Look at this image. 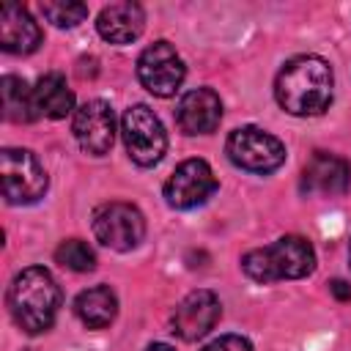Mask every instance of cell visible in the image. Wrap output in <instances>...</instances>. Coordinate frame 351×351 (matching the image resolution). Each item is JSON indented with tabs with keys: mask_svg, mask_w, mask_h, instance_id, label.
Instances as JSON below:
<instances>
[{
	"mask_svg": "<svg viewBox=\"0 0 351 351\" xmlns=\"http://www.w3.org/2000/svg\"><path fill=\"white\" fill-rule=\"evenodd\" d=\"M348 258H351V244H348Z\"/></svg>",
	"mask_w": 351,
	"mask_h": 351,
	"instance_id": "24",
	"label": "cell"
},
{
	"mask_svg": "<svg viewBox=\"0 0 351 351\" xmlns=\"http://www.w3.org/2000/svg\"><path fill=\"white\" fill-rule=\"evenodd\" d=\"M71 132L90 156H104L115 143V112L104 99H90L74 110Z\"/></svg>",
	"mask_w": 351,
	"mask_h": 351,
	"instance_id": "10",
	"label": "cell"
},
{
	"mask_svg": "<svg viewBox=\"0 0 351 351\" xmlns=\"http://www.w3.org/2000/svg\"><path fill=\"white\" fill-rule=\"evenodd\" d=\"M200 351H252V343L241 335H222V337L211 340L208 346H203Z\"/></svg>",
	"mask_w": 351,
	"mask_h": 351,
	"instance_id": "21",
	"label": "cell"
},
{
	"mask_svg": "<svg viewBox=\"0 0 351 351\" xmlns=\"http://www.w3.org/2000/svg\"><path fill=\"white\" fill-rule=\"evenodd\" d=\"M241 269L255 282L299 280L315 269V250L304 236H280L269 247L250 250L241 258Z\"/></svg>",
	"mask_w": 351,
	"mask_h": 351,
	"instance_id": "3",
	"label": "cell"
},
{
	"mask_svg": "<svg viewBox=\"0 0 351 351\" xmlns=\"http://www.w3.org/2000/svg\"><path fill=\"white\" fill-rule=\"evenodd\" d=\"M41 44V27L27 14V8L16 3H5L0 8V47L11 55H30Z\"/></svg>",
	"mask_w": 351,
	"mask_h": 351,
	"instance_id": "14",
	"label": "cell"
},
{
	"mask_svg": "<svg viewBox=\"0 0 351 351\" xmlns=\"http://www.w3.org/2000/svg\"><path fill=\"white\" fill-rule=\"evenodd\" d=\"M184 77H186V66H184L181 55L176 52V47L170 41H154L137 58V80H140V85L148 93L159 96V99L173 96L181 88Z\"/></svg>",
	"mask_w": 351,
	"mask_h": 351,
	"instance_id": "8",
	"label": "cell"
},
{
	"mask_svg": "<svg viewBox=\"0 0 351 351\" xmlns=\"http://www.w3.org/2000/svg\"><path fill=\"white\" fill-rule=\"evenodd\" d=\"M143 27H145V11L140 3H132V0L104 5L96 19L99 36L110 44H132L143 33Z\"/></svg>",
	"mask_w": 351,
	"mask_h": 351,
	"instance_id": "15",
	"label": "cell"
},
{
	"mask_svg": "<svg viewBox=\"0 0 351 351\" xmlns=\"http://www.w3.org/2000/svg\"><path fill=\"white\" fill-rule=\"evenodd\" d=\"M145 351H176L173 346H167V343H151Z\"/></svg>",
	"mask_w": 351,
	"mask_h": 351,
	"instance_id": "23",
	"label": "cell"
},
{
	"mask_svg": "<svg viewBox=\"0 0 351 351\" xmlns=\"http://www.w3.org/2000/svg\"><path fill=\"white\" fill-rule=\"evenodd\" d=\"M332 88H335L332 66L318 55L291 58L274 80L277 104L299 118L321 115L332 104Z\"/></svg>",
	"mask_w": 351,
	"mask_h": 351,
	"instance_id": "1",
	"label": "cell"
},
{
	"mask_svg": "<svg viewBox=\"0 0 351 351\" xmlns=\"http://www.w3.org/2000/svg\"><path fill=\"white\" fill-rule=\"evenodd\" d=\"M219 315H222V304L214 291H206V288L192 291L178 302V307L173 313V321H170L173 335H178L186 343L200 340L217 326Z\"/></svg>",
	"mask_w": 351,
	"mask_h": 351,
	"instance_id": "11",
	"label": "cell"
},
{
	"mask_svg": "<svg viewBox=\"0 0 351 351\" xmlns=\"http://www.w3.org/2000/svg\"><path fill=\"white\" fill-rule=\"evenodd\" d=\"M217 192L214 170L206 159H184L165 181V200L173 208H195Z\"/></svg>",
	"mask_w": 351,
	"mask_h": 351,
	"instance_id": "9",
	"label": "cell"
},
{
	"mask_svg": "<svg viewBox=\"0 0 351 351\" xmlns=\"http://www.w3.org/2000/svg\"><path fill=\"white\" fill-rule=\"evenodd\" d=\"M33 107L38 118L60 121L69 112H74V90L69 88L66 77L58 71L44 74L33 88Z\"/></svg>",
	"mask_w": 351,
	"mask_h": 351,
	"instance_id": "16",
	"label": "cell"
},
{
	"mask_svg": "<svg viewBox=\"0 0 351 351\" xmlns=\"http://www.w3.org/2000/svg\"><path fill=\"white\" fill-rule=\"evenodd\" d=\"M74 313L88 329H104L118 315V296L110 285H93L74 299Z\"/></svg>",
	"mask_w": 351,
	"mask_h": 351,
	"instance_id": "17",
	"label": "cell"
},
{
	"mask_svg": "<svg viewBox=\"0 0 351 351\" xmlns=\"http://www.w3.org/2000/svg\"><path fill=\"white\" fill-rule=\"evenodd\" d=\"M41 14L55 27H74L88 16V5L74 0H52V3H41Z\"/></svg>",
	"mask_w": 351,
	"mask_h": 351,
	"instance_id": "20",
	"label": "cell"
},
{
	"mask_svg": "<svg viewBox=\"0 0 351 351\" xmlns=\"http://www.w3.org/2000/svg\"><path fill=\"white\" fill-rule=\"evenodd\" d=\"M0 181L3 197L11 206H27L44 197L49 178L38 156L27 148H3L0 154Z\"/></svg>",
	"mask_w": 351,
	"mask_h": 351,
	"instance_id": "5",
	"label": "cell"
},
{
	"mask_svg": "<svg viewBox=\"0 0 351 351\" xmlns=\"http://www.w3.org/2000/svg\"><path fill=\"white\" fill-rule=\"evenodd\" d=\"M176 121L184 134H211L222 121V101L211 88L186 90L176 107Z\"/></svg>",
	"mask_w": 351,
	"mask_h": 351,
	"instance_id": "13",
	"label": "cell"
},
{
	"mask_svg": "<svg viewBox=\"0 0 351 351\" xmlns=\"http://www.w3.org/2000/svg\"><path fill=\"white\" fill-rule=\"evenodd\" d=\"M121 134L132 162H137L140 167H154L167 154V132L162 121L154 115V110L145 104H132L123 112Z\"/></svg>",
	"mask_w": 351,
	"mask_h": 351,
	"instance_id": "6",
	"label": "cell"
},
{
	"mask_svg": "<svg viewBox=\"0 0 351 351\" xmlns=\"http://www.w3.org/2000/svg\"><path fill=\"white\" fill-rule=\"evenodd\" d=\"M329 288H332V293H335L340 302H348V299H351V285H348L346 280H332Z\"/></svg>",
	"mask_w": 351,
	"mask_h": 351,
	"instance_id": "22",
	"label": "cell"
},
{
	"mask_svg": "<svg viewBox=\"0 0 351 351\" xmlns=\"http://www.w3.org/2000/svg\"><path fill=\"white\" fill-rule=\"evenodd\" d=\"M225 154L236 167H241L247 173H258V176L274 173L285 162L282 140L274 137L271 132L261 129V126H239V129H233L228 134Z\"/></svg>",
	"mask_w": 351,
	"mask_h": 351,
	"instance_id": "4",
	"label": "cell"
},
{
	"mask_svg": "<svg viewBox=\"0 0 351 351\" xmlns=\"http://www.w3.org/2000/svg\"><path fill=\"white\" fill-rule=\"evenodd\" d=\"M0 96H3V115L14 123H30L36 121V107H33V88L16 74H5L0 80Z\"/></svg>",
	"mask_w": 351,
	"mask_h": 351,
	"instance_id": "18",
	"label": "cell"
},
{
	"mask_svg": "<svg viewBox=\"0 0 351 351\" xmlns=\"http://www.w3.org/2000/svg\"><path fill=\"white\" fill-rule=\"evenodd\" d=\"M351 186V165L348 159L326 151H315L302 173V192L307 195H343Z\"/></svg>",
	"mask_w": 351,
	"mask_h": 351,
	"instance_id": "12",
	"label": "cell"
},
{
	"mask_svg": "<svg viewBox=\"0 0 351 351\" xmlns=\"http://www.w3.org/2000/svg\"><path fill=\"white\" fill-rule=\"evenodd\" d=\"M93 233L104 247L129 252L145 239V217L132 203L110 200L93 211Z\"/></svg>",
	"mask_w": 351,
	"mask_h": 351,
	"instance_id": "7",
	"label": "cell"
},
{
	"mask_svg": "<svg viewBox=\"0 0 351 351\" xmlns=\"http://www.w3.org/2000/svg\"><path fill=\"white\" fill-rule=\"evenodd\" d=\"M55 261L63 269H71V271H93L96 269V252L82 239H66V241H60L58 250H55Z\"/></svg>",
	"mask_w": 351,
	"mask_h": 351,
	"instance_id": "19",
	"label": "cell"
},
{
	"mask_svg": "<svg viewBox=\"0 0 351 351\" xmlns=\"http://www.w3.org/2000/svg\"><path fill=\"white\" fill-rule=\"evenodd\" d=\"M5 299H8V310L16 326L27 335H41L52 329L63 293H60L58 280L47 269L27 266L11 280Z\"/></svg>",
	"mask_w": 351,
	"mask_h": 351,
	"instance_id": "2",
	"label": "cell"
}]
</instances>
